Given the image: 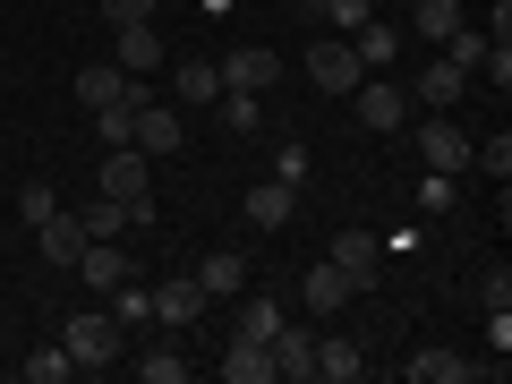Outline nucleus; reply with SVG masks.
Here are the masks:
<instances>
[{
    "label": "nucleus",
    "instance_id": "1",
    "mask_svg": "<svg viewBox=\"0 0 512 384\" xmlns=\"http://www.w3.org/2000/svg\"><path fill=\"white\" fill-rule=\"evenodd\" d=\"M60 350L77 359V376H94V367H120V316H94V308H77L69 316V333H60Z\"/></svg>",
    "mask_w": 512,
    "mask_h": 384
},
{
    "label": "nucleus",
    "instance_id": "35",
    "mask_svg": "<svg viewBox=\"0 0 512 384\" xmlns=\"http://www.w3.org/2000/svg\"><path fill=\"white\" fill-rule=\"evenodd\" d=\"M444 60H453V69H478V60H487V26H461V35L444 43Z\"/></svg>",
    "mask_w": 512,
    "mask_h": 384
},
{
    "label": "nucleus",
    "instance_id": "4",
    "mask_svg": "<svg viewBox=\"0 0 512 384\" xmlns=\"http://www.w3.org/2000/svg\"><path fill=\"white\" fill-rule=\"evenodd\" d=\"M282 86V52L274 43H239V52H222V94H265Z\"/></svg>",
    "mask_w": 512,
    "mask_h": 384
},
{
    "label": "nucleus",
    "instance_id": "29",
    "mask_svg": "<svg viewBox=\"0 0 512 384\" xmlns=\"http://www.w3.org/2000/svg\"><path fill=\"white\" fill-rule=\"evenodd\" d=\"M325 256H333V265H350V274H359V282L376 274V239H367V231H342V239H333Z\"/></svg>",
    "mask_w": 512,
    "mask_h": 384
},
{
    "label": "nucleus",
    "instance_id": "23",
    "mask_svg": "<svg viewBox=\"0 0 512 384\" xmlns=\"http://www.w3.org/2000/svg\"><path fill=\"white\" fill-rule=\"evenodd\" d=\"M316 376H325V384H359V342H342V333H316Z\"/></svg>",
    "mask_w": 512,
    "mask_h": 384
},
{
    "label": "nucleus",
    "instance_id": "20",
    "mask_svg": "<svg viewBox=\"0 0 512 384\" xmlns=\"http://www.w3.org/2000/svg\"><path fill=\"white\" fill-rule=\"evenodd\" d=\"M214 94H222V69H214V60H180V69H171V103H214Z\"/></svg>",
    "mask_w": 512,
    "mask_h": 384
},
{
    "label": "nucleus",
    "instance_id": "19",
    "mask_svg": "<svg viewBox=\"0 0 512 384\" xmlns=\"http://www.w3.org/2000/svg\"><path fill=\"white\" fill-rule=\"evenodd\" d=\"M197 282H205V299H239V291H248V256H239V248H214V256L197 265Z\"/></svg>",
    "mask_w": 512,
    "mask_h": 384
},
{
    "label": "nucleus",
    "instance_id": "11",
    "mask_svg": "<svg viewBox=\"0 0 512 384\" xmlns=\"http://www.w3.org/2000/svg\"><path fill=\"white\" fill-rule=\"evenodd\" d=\"M188 146V120H180V103H137V154H180Z\"/></svg>",
    "mask_w": 512,
    "mask_h": 384
},
{
    "label": "nucleus",
    "instance_id": "25",
    "mask_svg": "<svg viewBox=\"0 0 512 384\" xmlns=\"http://www.w3.org/2000/svg\"><path fill=\"white\" fill-rule=\"evenodd\" d=\"M274 325H282V299H256V291H239L231 333H248V342H274Z\"/></svg>",
    "mask_w": 512,
    "mask_h": 384
},
{
    "label": "nucleus",
    "instance_id": "18",
    "mask_svg": "<svg viewBox=\"0 0 512 384\" xmlns=\"http://www.w3.org/2000/svg\"><path fill=\"white\" fill-rule=\"evenodd\" d=\"M410 26H419V43H436V52H444L470 18H461V0H410Z\"/></svg>",
    "mask_w": 512,
    "mask_h": 384
},
{
    "label": "nucleus",
    "instance_id": "14",
    "mask_svg": "<svg viewBox=\"0 0 512 384\" xmlns=\"http://www.w3.org/2000/svg\"><path fill=\"white\" fill-rule=\"evenodd\" d=\"M69 274H86V291H120V282H128V256H120V239H86V256H77Z\"/></svg>",
    "mask_w": 512,
    "mask_h": 384
},
{
    "label": "nucleus",
    "instance_id": "24",
    "mask_svg": "<svg viewBox=\"0 0 512 384\" xmlns=\"http://www.w3.org/2000/svg\"><path fill=\"white\" fill-rule=\"evenodd\" d=\"M350 52H359L367 69H384V60L402 52V26H384V18H367V26H350Z\"/></svg>",
    "mask_w": 512,
    "mask_h": 384
},
{
    "label": "nucleus",
    "instance_id": "12",
    "mask_svg": "<svg viewBox=\"0 0 512 384\" xmlns=\"http://www.w3.org/2000/svg\"><path fill=\"white\" fill-rule=\"evenodd\" d=\"M419 163H427V171H453V180L470 171V137H461V128L444 120V111H436V120L419 128Z\"/></svg>",
    "mask_w": 512,
    "mask_h": 384
},
{
    "label": "nucleus",
    "instance_id": "34",
    "mask_svg": "<svg viewBox=\"0 0 512 384\" xmlns=\"http://www.w3.org/2000/svg\"><path fill=\"white\" fill-rule=\"evenodd\" d=\"M453 197H461L453 171H419V205H427V214H453Z\"/></svg>",
    "mask_w": 512,
    "mask_h": 384
},
{
    "label": "nucleus",
    "instance_id": "13",
    "mask_svg": "<svg viewBox=\"0 0 512 384\" xmlns=\"http://www.w3.org/2000/svg\"><path fill=\"white\" fill-rule=\"evenodd\" d=\"M461 94H470V69H453V60L436 52V60H427V77L410 86V103H427V111H453Z\"/></svg>",
    "mask_w": 512,
    "mask_h": 384
},
{
    "label": "nucleus",
    "instance_id": "33",
    "mask_svg": "<svg viewBox=\"0 0 512 384\" xmlns=\"http://www.w3.org/2000/svg\"><path fill=\"white\" fill-rule=\"evenodd\" d=\"M470 163H478V171H487V180H495V188H504V180H512V137H504V128H495L487 146H470Z\"/></svg>",
    "mask_w": 512,
    "mask_h": 384
},
{
    "label": "nucleus",
    "instance_id": "30",
    "mask_svg": "<svg viewBox=\"0 0 512 384\" xmlns=\"http://www.w3.org/2000/svg\"><path fill=\"white\" fill-rule=\"evenodd\" d=\"M52 214H60V188H52V180H26V188H18V222L35 231V222H52Z\"/></svg>",
    "mask_w": 512,
    "mask_h": 384
},
{
    "label": "nucleus",
    "instance_id": "5",
    "mask_svg": "<svg viewBox=\"0 0 512 384\" xmlns=\"http://www.w3.org/2000/svg\"><path fill=\"white\" fill-rule=\"evenodd\" d=\"M205 308H214V299H205L197 274H163V282H154V325H163V333H188Z\"/></svg>",
    "mask_w": 512,
    "mask_h": 384
},
{
    "label": "nucleus",
    "instance_id": "6",
    "mask_svg": "<svg viewBox=\"0 0 512 384\" xmlns=\"http://www.w3.org/2000/svg\"><path fill=\"white\" fill-rule=\"evenodd\" d=\"M410 384H478V376H504V359H461V350H419L402 359Z\"/></svg>",
    "mask_w": 512,
    "mask_h": 384
},
{
    "label": "nucleus",
    "instance_id": "31",
    "mask_svg": "<svg viewBox=\"0 0 512 384\" xmlns=\"http://www.w3.org/2000/svg\"><path fill=\"white\" fill-rule=\"evenodd\" d=\"M77 222H86V239H120V231H128V205H120V197H94Z\"/></svg>",
    "mask_w": 512,
    "mask_h": 384
},
{
    "label": "nucleus",
    "instance_id": "9",
    "mask_svg": "<svg viewBox=\"0 0 512 384\" xmlns=\"http://www.w3.org/2000/svg\"><path fill=\"white\" fill-rule=\"evenodd\" d=\"M103 197H120V205L154 197V154H137V146H111V154H103Z\"/></svg>",
    "mask_w": 512,
    "mask_h": 384
},
{
    "label": "nucleus",
    "instance_id": "32",
    "mask_svg": "<svg viewBox=\"0 0 512 384\" xmlns=\"http://www.w3.org/2000/svg\"><path fill=\"white\" fill-rule=\"evenodd\" d=\"M111 316H120V333H128V325H154V291L120 282V291H111Z\"/></svg>",
    "mask_w": 512,
    "mask_h": 384
},
{
    "label": "nucleus",
    "instance_id": "36",
    "mask_svg": "<svg viewBox=\"0 0 512 384\" xmlns=\"http://www.w3.org/2000/svg\"><path fill=\"white\" fill-rule=\"evenodd\" d=\"M111 26H137V18H154V0H94Z\"/></svg>",
    "mask_w": 512,
    "mask_h": 384
},
{
    "label": "nucleus",
    "instance_id": "22",
    "mask_svg": "<svg viewBox=\"0 0 512 384\" xmlns=\"http://www.w3.org/2000/svg\"><path fill=\"white\" fill-rule=\"evenodd\" d=\"M291 197H299V188L256 180V188H248V222H256V231H282V222H291Z\"/></svg>",
    "mask_w": 512,
    "mask_h": 384
},
{
    "label": "nucleus",
    "instance_id": "26",
    "mask_svg": "<svg viewBox=\"0 0 512 384\" xmlns=\"http://www.w3.org/2000/svg\"><path fill=\"white\" fill-rule=\"evenodd\" d=\"M94 146H137V103H103V111H94Z\"/></svg>",
    "mask_w": 512,
    "mask_h": 384
},
{
    "label": "nucleus",
    "instance_id": "17",
    "mask_svg": "<svg viewBox=\"0 0 512 384\" xmlns=\"http://www.w3.org/2000/svg\"><path fill=\"white\" fill-rule=\"evenodd\" d=\"M111 35H120V52H111V60H120L128 77H154V69H163V43H154L146 18H137V26H111Z\"/></svg>",
    "mask_w": 512,
    "mask_h": 384
},
{
    "label": "nucleus",
    "instance_id": "7",
    "mask_svg": "<svg viewBox=\"0 0 512 384\" xmlns=\"http://www.w3.org/2000/svg\"><path fill=\"white\" fill-rule=\"evenodd\" d=\"M308 77H316L325 94H350V86L367 77V60L350 52V35H316V43H308Z\"/></svg>",
    "mask_w": 512,
    "mask_h": 384
},
{
    "label": "nucleus",
    "instance_id": "15",
    "mask_svg": "<svg viewBox=\"0 0 512 384\" xmlns=\"http://www.w3.org/2000/svg\"><path fill=\"white\" fill-rule=\"evenodd\" d=\"M222 384H274V350L248 342V333H231V350H222Z\"/></svg>",
    "mask_w": 512,
    "mask_h": 384
},
{
    "label": "nucleus",
    "instance_id": "8",
    "mask_svg": "<svg viewBox=\"0 0 512 384\" xmlns=\"http://www.w3.org/2000/svg\"><path fill=\"white\" fill-rule=\"evenodd\" d=\"M350 103H359V128H376V137H393L410 120V86H384V77H359Z\"/></svg>",
    "mask_w": 512,
    "mask_h": 384
},
{
    "label": "nucleus",
    "instance_id": "28",
    "mask_svg": "<svg viewBox=\"0 0 512 384\" xmlns=\"http://www.w3.org/2000/svg\"><path fill=\"white\" fill-rule=\"evenodd\" d=\"M77 376V359L60 342H43V350H26V384H69Z\"/></svg>",
    "mask_w": 512,
    "mask_h": 384
},
{
    "label": "nucleus",
    "instance_id": "38",
    "mask_svg": "<svg viewBox=\"0 0 512 384\" xmlns=\"http://www.w3.org/2000/svg\"><path fill=\"white\" fill-rule=\"evenodd\" d=\"M205 9H231V0H205Z\"/></svg>",
    "mask_w": 512,
    "mask_h": 384
},
{
    "label": "nucleus",
    "instance_id": "21",
    "mask_svg": "<svg viewBox=\"0 0 512 384\" xmlns=\"http://www.w3.org/2000/svg\"><path fill=\"white\" fill-rule=\"evenodd\" d=\"M128 367H137V376H146V384H180V376H188V367H197V359H188V350H180V333H163V342H154L146 359H128Z\"/></svg>",
    "mask_w": 512,
    "mask_h": 384
},
{
    "label": "nucleus",
    "instance_id": "39",
    "mask_svg": "<svg viewBox=\"0 0 512 384\" xmlns=\"http://www.w3.org/2000/svg\"><path fill=\"white\" fill-rule=\"evenodd\" d=\"M393 9H410V0H393Z\"/></svg>",
    "mask_w": 512,
    "mask_h": 384
},
{
    "label": "nucleus",
    "instance_id": "2",
    "mask_svg": "<svg viewBox=\"0 0 512 384\" xmlns=\"http://www.w3.org/2000/svg\"><path fill=\"white\" fill-rule=\"evenodd\" d=\"M359 291H367V282L350 274V265H333V256H325V265H308V274H299V308H308L316 325H325V316H342V308H350V299H359Z\"/></svg>",
    "mask_w": 512,
    "mask_h": 384
},
{
    "label": "nucleus",
    "instance_id": "16",
    "mask_svg": "<svg viewBox=\"0 0 512 384\" xmlns=\"http://www.w3.org/2000/svg\"><path fill=\"white\" fill-rule=\"evenodd\" d=\"M35 248H43V265H77V256H86V222H77V214L35 222Z\"/></svg>",
    "mask_w": 512,
    "mask_h": 384
},
{
    "label": "nucleus",
    "instance_id": "27",
    "mask_svg": "<svg viewBox=\"0 0 512 384\" xmlns=\"http://www.w3.org/2000/svg\"><path fill=\"white\" fill-rule=\"evenodd\" d=\"M214 111H222L231 137H256V128H265V103H256V94H214Z\"/></svg>",
    "mask_w": 512,
    "mask_h": 384
},
{
    "label": "nucleus",
    "instance_id": "37",
    "mask_svg": "<svg viewBox=\"0 0 512 384\" xmlns=\"http://www.w3.org/2000/svg\"><path fill=\"white\" fill-rule=\"evenodd\" d=\"M274 180H282V188H299V180H308V154L282 146V154H274Z\"/></svg>",
    "mask_w": 512,
    "mask_h": 384
},
{
    "label": "nucleus",
    "instance_id": "3",
    "mask_svg": "<svg viewBox=\"0 0 512 384\" xmlns=\"http://www.w3.org/2000/svg\"><path fill=\"white\" fill-rule=\"evenodd\" d=\"M77 103H86V111H103V103H154V86H146V77H128L120 60H86V69H77Z\"/></svg>",
    "mask_w": 512,
    "mask_h": 384
},
{
    "label": "nucleus",
    "instance_id": "10",
    "mask_svg": "<svg viewBox=\"0 0 512 384\" xmlns=\"http://www.w3.org/2000/svg\"><path fill=\"white\" fill-rule=\"evenodd\" d=\"M265 350H274V384H308L316 376V333L291 325V316L274 325V342H265Z\"/></svg>",
    "mask_w": 512,
    "mask_h": 384
}]
</instances>
